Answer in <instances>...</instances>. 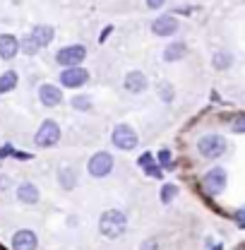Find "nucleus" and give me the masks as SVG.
<instances>
[{
  "label": "nucleus",
  "mask_w": 245,
  "mask_h": 250,
  "mask_svg": "<svg viewBox=\"0 0 245 250\" xmlns=\"http://www.w3.org/2000/svg\"><path fill=\"white\" fill-rule=\"evenodd\" d=\"M142 171H144L147 178H163V168H161L159 164H152V166H147V168H142Z\"/></svg>",
  "instance_id": "bb28decb"
},
{
  "label": "nucleus",
  "mask_w": 245,
  "mask_h": 250,
  "mask_svg": "<svg viewBox=\"0 0 245 250\" xmlns=\"http://www.w3.org/2000/svg\"><path fill=\"white\" fill-rule=\"evenodd\" d=\"M70 106H72L75 111L87 113V111H92L94 101H92V96H87V94H77V96H72V99H70Z\"/></svg>",
  "instance_id": "aec40b11"
},
{
  "label": "nucleus",
  "mask_w": 245,
  "mask_h": 250,
  "mask_svg": "<svg viewBox=\"0 0 245 250\" xmlns=\"http://www.w3.org/2000/svg\"><path fill=\"white\" fill-rule=\"evenodd\" d=\"M15 149H12V145H5V147H0V159H5L7 154H12Z\"/></svg>",
  "instance_id": "2f4dec72"
},
{
  "label": "nucleus",
  "mask_w": 245,
  "mask_h": 250,
  "mask_svg": "<svg viewBox=\"0 0 245 250\" xmlns=\"http://www.w3.org/2000/svg\"><path fill=\"white\" fill-rule=\"evenodd\" d=\"M39 101H41V106H46V108H56V106H61L62 104V87L58 84H41L39 87Z\"/></svg>",
  "instance_id": "9b49d317"
},
{
  "label": "nucleus",
  "mask_w": 245,
  "mask_h": 250,
  "mask_svg": "<svg viewBox=\"0 0 245 250\" xmlns=\"http://www.w3.org/2000/svg\"><path fill=\"white\" fill-rule=\"evenodd\" d=\"M111 34H113V27H111V24H108V27H103V31H101V36H99V43H103V41H106V39H108Z\"/></svg>",
  "instance_id": "c756f323"
},
{
  "label": "nucleus",
  "mask_w": 245,
  "mask_h": 250,
  "mask_svg": "<svg viewBox=\"0 0 245 250\" xmlns=\"http://www.w3.org/2000/svg\"><path fill=\"white\" fill-rule=\"evenodd\" d=\"M178 197V186L176 183H163L161 186V205H171Z\"/></svg>",
  "instance_id": "4be33fe9"
},
{
  "label": "nucleus",
  "mask_w": 245,
  "mask_h": 250,
  "mask_svg": "<svg viewBox=\"0 0 245 250\" xmlns=\"http://www.w3.org/2000/svg\"><path fill=\"white\" fill-rule=\"evenodd\" d=\"M212 67H214L216 72L231 70V67H233V53H228V51H216L214 56H212Z\"/></svg>",
  "instance_id": "a211bd4d"
},
{
  "label": "nucleus",
  "mask_w": 245,
  "mask_h": 250,
  "mask_svg": "<svg viewBox=\"0 0 245 250\" xmlns=\"http://www.w3.org/2000/svg\"><path fill=\"white\" fill-rule=\"evenodd\" d=\"M144 2H147L149 10H161V7L166 5V0H144Z\"/></svg>",
  "instance_id": "cd10ccee"
},
{
  "label": "nucleus",
  "mask_w": 245,
  "mask_h": 250,
  "mask_svg": "<svg viewBox=\"0 0 245 250\" xmlns=\"http://www.w3.org/2000/svg\"><path fill=\"white\" fill-rule=\"evenodd\" d=\"M142 250H156V241H144V243H142Z\"/></svg>",
  "instance_id": "473e14b6"
},
{
  "label": "nucleus",
  "mask_w": 245,
  "mask_h": 250,
  "mask_svg": "<svg viewBox=\"0 0 245 250\" xmlns=\"http://www.w3.org/2000/svg\"><path fill=\"white\" fill-rule=\"evenodd\" d=\"M111 145L121 152H132L140 147V135L132 125L127 123H118L113 130H111Z\"/></svg>",
  "instance_id": "7ed1b4c3"
},
{
  "label": "nucleus",
  "mask_w": 245,
  "mask_h": 250,
  "mask_svg": "<svg viewBox=\"0 0 245 250\" xmlns=\"http://www.w3.org/2000/svg\"><path fill=\"white\" fill-rule=\"evenodd\" d=\"M122 87H125V92L130 94H144L149 89V77L142 70H130L125 75V80H122Z\"/></svg>",
  "instance_id": "9d476101"
},
{
  "label": "nucleus",
  "mask_w": 245,
  "mask_h": 250,
  "mask_svg": "<svg viewBox=\"0 0 245 250\" xmlns=\"http://www.w3.org/2000/svg\"><path fill=\"white\" fill-rule=\"evenodd\" d=\"M89 77H92L89 70L77 65V67H65L58 80H61V87H65V89H82L89 82Z\"/></svg>",
  "instance_id": "6e6552de"
},
{
  "label": "nucleus",
  "mask_w": 245,
  "mask_h": 250,
  "mask_svg": "<svg viewBox=\"0 0 245 250\" xmlns=\"http://www.w3.org/2000/svg\"><path fill=\"white\" fill-rule=\"evenodd\" d=\"M62 132H61V125L56 123L53 118H46L43 123L39 125V130L34 132V145L41 147V149H48V147H56L61 142Z\"/></svg>",
  "instance_id": "39448f33"
},
{
  "label": "nucleus",
  "mask_w": 245,
  "mask_h": 250,
  "mask_svg": "<svg viewBox=\"0 0 245 250\" xmlns=\"http://www.w3.org/2000/svg\"><path fill=\"white\" fill-rule=\"evenodd\" d=\"M17 53H20V39L12 34H0V58L12 61Z\"/></svg>",
  "instance_id": "ddd939ff"
},
{
  "label": "nucleus",
  "mask_w": 245,
  "mask_h": 250,
  "mask_svg": "<svg viewBox=\"0 0 245 250\" xmlns=\"http://www.w3.org/2000/svg\"><path fill=\"white\" fill-rule=\"evenodd\" d=\"M233 217H236V221H238V226H241V224H245V205H243V207H238V209L233 212Z\"/></svg>",
  "instance_id": "c85d7f7f"
},
{
  "label": "nucleus",
  "mask_w": 245,
  "mask_h": 250,
  "mask_svg": "<svg viewBox=\"0 0 245 250\" xmlns=\"http://www.w3.org/2000/svg\"><path fill=\"white\" fill-rule=\"evenodd\" d=\"M82 61H87V48L82 43H70V46H62L61 51L56 53V62L65 67H77L82 65Z\"/></svg>",
  "instance_id": "0eeeda50"
},
{
  "label": "nucleus",
  "mask_w": 245,
  "mask_h": 250,
  "mask_svg": "<svg viewBox=\"0 0 245 250\" xmlns=\"http://www.w3.org/2000/svg\"><path fill=\"white\" fill-rule=\"evenodd\" d=\"M39 248V236L31 229H20L12 233V250H36Z\"/></svg>",
  "instance_id": "f8f14e48"
},
{
  "label": "nucleus",
  "mask_w": 245,
  "mask_h": 250,
  "mask_svg": "<svg viewBox=\"0 0 245 250\" xmlns=\"http://www.w3.org/2000/svg\"><path fill=\"white\" fill-rule=\"evenodd\" d=\"M212 250H221V246H214V248H212Z\"/></svg>",
  "instance_id": "72a5a7b5"
},
{
  "label": "nucleus",
  "mask_w": 245,
  "mask_h": 250,
  "mask_svg": "<svg viewBox=\"0 0 245 250\" xmlns=\"http://www.w3.org/2000/svg\"><path fill=\"white\" fill-rule=\"evenodd\" d=\"M17 82H20V75H17L15 70H5V72L0 75V94L12 92V89L17 87Z\"/></svg>",
  "instance_id": "6ab92c4d"
},
{
  "label": "nucleus",
  "mask_w": 245,
  "mask_h": 250,
  "mask_svg": "<svg viewBox=\"0 0 245 250\" xmlns=\"http://www.w3.org/2000/svg\"><path fill=\"white\" fill-rule=\"evenodd\" d=\"M156 161H159L161 168H173V166H176V164H173V154H171L168 149H161V152L156 154Z\"/></svg>",
  "instance_id": "b1692460"
},
{
  "label": "nucleus",
  "mask_w": 245,
  "mask_h": 250,
  "mask_svg": "<svg viewBox=\"0 0 245 250\" xmlns=\"http://www.w3.org/2000/svg\"><path fill=\"white\" fill-rule=\"evenodd\" d=\"M29 36L39 43V48H43V46H48V43L56 39V29H53L51 24H36V27H31Z\"/></svg>",
  "instance_id": "4468645a"
},
{
  "label": "nucleus",
  "mask_w": 245,
  "mask_h": 250,
  "mask_svg": "<svg viewBox=\"0 0 245 250\" xmlns=\"http://www.w3.org/2000/svg\"><path fill=\"white\" fill-rule=\"evenodd\" d=\"M20 51H24V56H36L41 48H39V43L27 34L24 39H20Z\"/></svg>",
  "instance_id": "5701e85b"
},
{
  "label": "nucleus",
  "mask_w": 245,
  "mask_h": 250,
  "mask_svg": "<svg viewBox=\"0 0 245 250\" xmlns=\"http://www.w3.org/2000/svg\"><path fill=\"white\" fill-rule=\"evenodd\" d=\"M231 132L233 135H245V116H236L231 121Z\"/></svg>",
  "instance_id": "393cba45"
},
{
  "label": "nucleus",
  "mask_w": 245,
  "mask_h": 250,
  "mask_svg": "<svg viewBox=\"0 0 245 250\" xmlns=\"http://www.w3.org/2000/svg\"><path fill=\"white\" fill-rule=\"evenodd\" d=\"M185 56H187V43L185 41H171L163 48V53H161V58L166 62H178V61H183Z\"/></svg>",
  "instance_id": "2eb2a0df"
},
{
  "label": "nucleus",
  "mask_w": 245,
  "mask_h": 250,
  "mask_svg": "<svg viewBox=\"0 0 245 250\" xmlns=\"http://www.w3.org/2000/svg\"><path fill=\"white\" fill-rule=\"evenodd\" d=\"M58 183H61L62 190H75L77 188V171L72 166H61L58 168Z\"/></svg>",
  "instance_id": "f3484780"
},
{
  "label": "nucleus",
  "mask_w": 245,
  "mask_h": 250,
  "mask_svg": "<svg viewBox=\"0 0 245 250\" xmlns=\"http://www.w3.org/2000/svg\"><path fill=\"white\" fill-rule=\"evenodd\" d=\"M197 154L202 159H209V161H216L228 152V140L219 132H204L202 137H197Z\"/></svg>",
  "instance_id": "f03ea898"
},
{
  "label": "nucleus",
  "mask_w": 245,
  "mask_h": 250,
  "mask_svg": "<svg viewBox=\"0 0 245 250\" xmlns=\"http://www.w3.org/2000/svg\"><path fill=\"white\" fill-rule=\"evenodd\" d=\"M12 156H15V159H20V161H29L31 159L29 152H12Z\"/></svg>",
  "instance_id": "7c9ffc66"
},
{
  "label": "nucleus",
  "mask_w": 245,
  "mask_h": 250,
  "mask_svg": "<svg viewBox=\"0 0 245 250\" xmlns=\"http://www.w3.org/2000/svg\"><path fill=\"white\" fill-rule=\"evenodd\" d=\"M17 200L22 205H36L41 200V192H39V188L34 183H20L17 186Z\"/></svg>",
  "instance_id": "dca6fc26"
},
{
  "label": "nucleus",
  "mask_w": 245,
  "mask_h": 250,
  "mask_svg": "<svg viewBox=\"0 0 245 250\" xmlns=\"http://www.w3.org/2000/svg\"><path fill=\"white\" fill-rule=\"evenodd\" d=\"M113 168H116V156L111 154V152H94L89 156V161H87V173L96 178V181H101V178H108L111 173H113Z\"/></svg>",
  "instance_id": "20e7f679"
},
{
  "label": "nucleus",
  "mask_w": 245,
  "mask_h": 250,
  "mask_svg": "<svg viewBox=\"0 0 245 250\" xmlns=\"http://www.w3.org/2000/svg\"><path fill=\"white\" fill-rule=\"evenodd\" d=\"M127 231V214L122 209H106L101 212L99 217V233L103 238H111V241H118L125 236Z\"/></svg>",
  "instance_id": "f257e3e1"
},
{
  "label": "nucleus",
  "mask_w": 245,
  "mask_h": 250,
  "mask_svg": "<svg viewBox=\"0 0 245 250\" xmlns=\"http://www.w3.org/2000/svg\"><path fill=\"white\" fill-rule=\"evenodd\" d=\"M156 154H152V152H142V154L137 156V166L140 168H147V166H152V164H156V159H154Z\"/></svg>",
  "instance_id": "a878e982"
},
{
  "label": "nucleus",
  "mask_w": 245,
  "mask_h": 250,
  "mask_svg": "<svg viewBox=\"0 0 245 250\" xmlns=\"http://www.w3.org/2000/svg\"><path fill=\"white\" fill-rule=\"evenodd\" d=\"M226 186H228V171L226 168L214 166V168H209V171L202 173V188H204V192L209 197H219L226 190Z\"/></svg>",
  "instance_id": "423d86ee"
},
{
  "label": "nucleus",
  "mask_w": 245,
  "mask_h": 250,
  "mask_svg": "<svg viewBox=\"0 0 245 250\" xmlns=\"http://www.w3.org/2000/svg\"><path fill=\"white\" fill-rule=\"evenodd\" d=\"M159 99H161L163 104H173V101H176V87H173L171 82H161V84H159Z\"/></svg>",
  "instance_id": "412c9836"
},
{
  "label": "nucleus",
  "mask_w": 245,
  "mask_h": 250,
  "mask_svg": "<svg viewBox=\"0 0 245 250\" xmlns=\"http://www.w3.org/2000/svg\"><path fill=\"white\" fill-rule=\"evenodd\" d=\"M178 29H181V22H178L176 15H159L152 22V31L156 36H163V39L173 36Z\"/></svg>",
  "instance_id": "1a4fd4ad"
}]
</instances>
